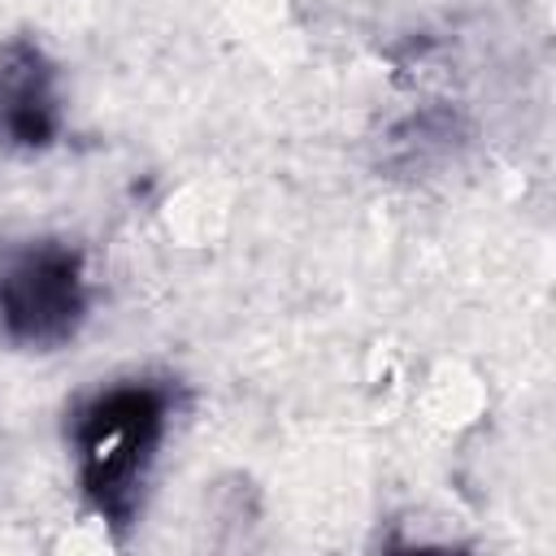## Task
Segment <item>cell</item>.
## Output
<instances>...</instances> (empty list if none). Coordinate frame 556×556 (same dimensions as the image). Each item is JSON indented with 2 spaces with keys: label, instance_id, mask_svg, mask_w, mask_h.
<instances>
[{
  "label": "cell",
  "instance_id": "1",
  "mask_svg": "<svg viewBox=\"0 0 556 556\" xmlns=\"http://www.w3.org/2000/svg\"><path fill=\"white\" fill-rule=\"evenodd\" d=\"M169 426V387L126 378L96 391L70 421L78 486L109 526H130Z\"/></svg>",
  "mask_w": 556,
  "mask_h": 556
},
{
  "label": "cell",
  "instance_id": "2",
  "mask_svg": "<svg viewBox=\"0 0 556 556\" xmlns=\"http://www.w3.org/2000/svg\"><path fill=\"white\" fill-rule=\"evenodd\" d=\"M87 317L83 252L56 239L22 243L0 256V334L13 348L52 352Z\"/></svg>",
  "mask_w": 556,
  "mask_h": 556
},
{
  "label": "cell",
  "instance_id": "3",
  "mask_svg": "<svg viewBox=\"0 0 556 556\" xmlns=\"http://www.w3.org/2000/svg\"><path fill=\"white\" fill-rule=\"evenodd\" d=\"M61 130L52 65L30 43L0 52V139L13 148H43Z\"/></svg>",
  "mask_w": 556,
  "mask_h": 556
}]
</instances>
